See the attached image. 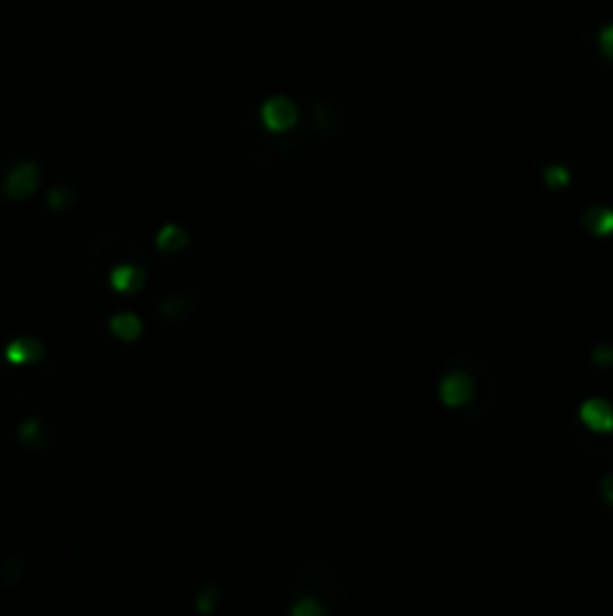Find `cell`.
Segmentation results:
<instances>
[{
  "mask_svg": "<svg viewBox=\"0 0 613 616\" xmlns=\"http://www.w3.org/2000/svg\"><path fill=\"white\" fill-rule=\"evenodd\" d=\"M79 268L94 292L121 301L139 295L148 280V259L142 247L124 232L94 235L82 250Z\"/></svg>",
  "mask_w": 613,
  "mask_h": 616,
  "instance_id": "obj_1",
  "label": "cell"
},
{
  "mask_svg": "<svg viewBox=\"0 0 613 616\" xmlns=\"http://www.w3.org/2000/svg\"><path fill=\"white\" fill-rule=\"evenodd\" d=\"M436 397L463 421H487L499 406V379L484 358L457 352L436 379Z\"/></svg>",
  "mask_w": 613,
  "mask_h": 616,
  "instance_id": "obj_2",
  "label": "cell"
},
{
  "mask_svg": "<svg viewBox=\"0 0 613 616\" xmlns=\"http://www.w3.org/2000/svg\"><path fill=\"white\" fill-rule=\"evenodd\" d=\"M349 604V586L340 565L328 556H304L286 574L283 610L289 616H340Z\"/></svg>",
  "mask_w": 613,
  "mask_h": 616,
  "instance_id": "obj_3",
  "label": "cell"
},
{
  "mask_svg": "<svg viewBox=\"0 0 613 616\" xmlns=\"http://www.w3.org/2000/svg\"><path fill=\"white\" fill-rule=\"evenodd\" d=\"M235 145L238 151L259 169H277L289 160H295V154L307 145V130L304 124L292 133H274L259 121L256 106H250L247 112H241L238 118V130H235Z\"/></svg>",
  "mask_w": 613,
  "mask_h": 616,
  "instance_id": "obj_4",
  "label": "cell"
},
{
  "mask_svg": "<svg viewBox=\"0 0 613 616\" xmlns=\"http://www.w3.org/2000/svg\"><path fill=\"white\" fill-rule=\"evenodd\" d=\"M301 124L307 130V145H334L352 127V106L340 94H310L301 112Z\"/></svg>",
  "mask_w": 613,
  "mask_h": 616,
  "instance_id": "obj_5",
  "label": "cell"
},
{
  "mask_svg": "<svg viewBox=\"0 0 613 616\" xmlns=\"http://www.w3.org/2000/svg\"><path fill=\"white\" fill-rule=\"evenodd\" d=\"M154 310L160 322H166L169 328H193L202 316V292L187 274H169L157 283Z\"/></svg>",
  "mask_w": 613,
  "mask_h": 616,
  "instance_id": "obj_6",
  "label": "cell"
},
{
  "mask_svg": "<svg viewBox=\"0 0 613 616\" xmlns=\"http://www.w3.org/2000/svg\"><path fill=\"white\" fill-rule=\"evenodd\" d=\"M55 373L58 367L52 355L40 361H22V364L0 358V391L16 403H31V400H40L52 388Z\"/></svg>",
  "mask_w": 613,
  "mask_h": 616,
  "instance_id": "obj_7",
  "label": "cell"
},
{
  "mask_svg": "<svg viewBox=\"0 0 613 616\" xmlns=\"http://www.w3.org/2000/svg\"><path fill=\"white\" fill-rule=\"evenodd\" d=\"M46 223L58 232V235H76L88 226L91 220V205L85 199V193L76 184H52L46 193Z\"/></svg>",
  "mask_w": 613,
  "mask_h": 616,
  "instance_id": "obj_8",
  "label": "cell"
},
{
  "mask_svg": "<svg viewBox=\"0 0 613 616\" xmlns=\"http://www.w3.org/2000/svg\"><path fill=\"white\" fill-rule=\"evenodd\" d=\"M571 214L589 235L607 238L613 235V184L592 181L574 190L571 196Z\"/></svg>",
  "mask_w": 613,
  "mask_h": 616,
  "instance_id": "obj_9",
  "label": "cell"
},
{
  "mask_svg": "<svg viewBox=\"0 0 613 616\" xmlns=\"http://www.w3.org/2000/svg\"><path fill=\"white\" fill-rule=\"evenodd\" d=\"M16 439L25 451L43 454V451H58L67 439V418L55 409H46L40 415H31L19 424Z\"/></svg>",
  "mask_w": 613,
  "mask_h": 616,
  "instance_id": "obj_10",
  "label": "cell"
},
{
  "mask_svg": "<svg viewBox=\"0 0 613 616\" xmlns=\"http://www.w3.org/2000/svg\"><path fill=\"white\" fill-rule=\"evenodd\" d=\"M40 184H43V163L28 154V157H22V160L13 166V172H10V178H7V184H4V202H7V205L28 202V199L40 190Z\"/></svg>",
  "mask_w": 613,
  "mask_h": 616,
  "instance_id": "obj_11",
  "label": "cell"
},
{
  "mask_svg": "<svg viewBox=\"0 0 613 616\" xmlns=\"http://www.w3.org/2000/svg\"><path fill=\"white\" fill-rule=\"evenodd\" d=\"M256 112H259V121L274 133H292L301 127V106L292 97L271 94L256 106Z\"/></svg>",
  "mask_w": 613,
  "mask_h": 616,
  "instance_id": "obj_12",
  "label": "cell"
},
{
  "mask_svg": "<svg viewBox=\"0 0 613 616\" xmlns=\"http://www.w3.org/2000/svg\"><path fill=\"white\" fill-rule=\"evenodd\" d=\"M538 175L547 190H568L574 184V157L565 148H547L538 154Z\"/></svg>",
  "mask_w": 613,
  "mask_h": 616,
  "instance_id": "obj_13",
  "label": "cell"
},
{
  "mask_svg": "<svg viewBox=\"0 0 613 616\" xmlns=\"http://www.w3.org/2000/svg\"><path fill=\"white\" fill-rule=\"evenodd\" d=\"M571 442H574V448L586 457V460H592V463H613V430H607V433H592V430H586L583 424H571Z\"/></svg>",
  "mask_w": 613,
  "mask_h": 616,
  "instance_id": "obj_14",
  "label": "cell"
},
{
  "mask_svg": "<svg viewBox=\"0 0 613 616\" xmlns=\"http://www.w3.org/2000/svg\"><path fill=\"white\" fill-rule=\"evenodd\" d=\"M577 424H583L592 433H607L613 430V403L604 397H589L580 409H577Z\"/></svg>",
  "mask_w": 613,
  "mask_h": 616,
  "instance_id": "obj_15",
  "label": "cell"
},
{
  "mask_svg": "<svg viewBox=\"0 0 613 616\" xmlns=\"http://www.w3.org/2000/svg\"><path fill=\"white\" fill-rule=\"evenodd\" d=\"M46 355H49V352H46V346H43L37 337L25 334V337L10 340V343H7V349H4V355H0V358H7V361L22 364V361H40V358H46Z\"/></svg>",
  "mask_w": 613,
  "mask_h": 616,
  "instance_id": "obj_16",
  "label": "cell"
},
{
  "mask_svg": "<svg viewBox=\"0 0 613 616\" xmlns=\"http://www.w3.org/2000/svg\"><path fill=\"white\" fill-rule=\"evenodd\" d=\"M106 328H109L118 340H124V343H139V337H142V319H139L133 310H118V313L106 322Z\"/></svg>",
  "mask_w": 613,
  "mask_h": 616,
  "instance_id": "obj_17",
  "label": "cell"
},
{
  "mask_svg": "<svg viewBox=\"0 0 613 616\" xmlns=\"http://www.w3.org/2000/svg\"><path fill=\"white\" fill-rule=\"evenodd\" d=\"M28 574V559L16 550H0V586H16Z\"/></svg>",
  "mask_w": 613,
  "mask_h": 616,
  "instance_id": "obj_18",
  "label": "cell"
},
{
  "mask_svg": "<svg viewBox=\"0 0 613 616\" xmlns=\"http://www.w3.org/2000/svg\"><path fill=\"white\" fill-rule=\"evenodd\" d=\"M73 157H76V148H73V142L70 139H64V136H52L49 142H46V148H43V166H58V169H64V166H70L73 163Z\"/></svg>",
  "mask_w": 613,
  "mask_h": 616,
  "instance_id": "obj_19",
  "label": "cell"
},
{
  "mask_svg": "<svg viewBox=\"0 0 613 616\" xmlns=\"http://www.w3.org/2000/svg\"><path fill=\"white\" fill-rule=\"evenodd\" d=\"M190 247V235L181 229V226H163L160 232H157V250L160 253H166V256H178V253H184Z\"/></svg>",
  "mask_w": 613,
  "mask_h": 616,
  "instance_id": "obj_20",
  "label": "cell"
},
{
  "mask_svg": "<svg viewBox=\"0 0 613 616\" xmlns=\"http://www.w3.org/2000/svg\"><path fill=\"white\" fill-rule=\"evenodd\" d=\"M22 157H28V154H25L19 145H13V142H0V202H4V184H7L13 166H16Z\"/></svg>",
  "mask_w": 613,
  "mask_h": 616,
  "instance_id": "obj_21",
  "label": "cell"
},
{
  "mask_svg": "<svg viewBox=\"0 0 613 616\" xmlns=\"http://www.w3.org/2000/svg\"><path fill=\"white\" fill-rule=\"evenodd\" d=\"M217 601H220V589H217V586H202V589L196 592V598H193V604H196V610H199V613L214 610V607H217Z\"/></svg>",
  "mask_w": 613,
  "mask_h": 616,
  "instance_id": "obj_22",
  "label": "cell"
},
{
  "mask_svg": "<svg viewBox=\"0 0 613 616\" xmlns=\"http://www.w3.org/2000/svg\"><path fill=\"white\" fill-rule=\"evenodd\" d=\"M598 493L607 505H613V472H604L601 481H598Z\"/></svg>",
  "mask_w": 613,
  "mask_h": 616,
  "instance_id": "obj_23",
  "label": "cell"
},
{
  "mask_svg": "<svg viewBox=\"0 0 613 616\" xmlns=\"http://www.w3.org/2000/svg\"><path fill=\"white\" fill-rule=\"evenodd\" d=\"M592 364H613V346H598L592 349Z\"/></svg>",
  "mask_w": 613,
  "mask_h": 616,
  "instance_id": "obj_24",
  "label": "cell"
}]
</instances>
